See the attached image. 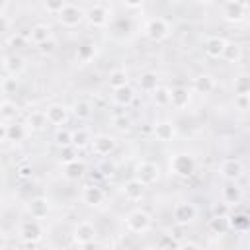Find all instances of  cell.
<instances>
[{
    "instance_id": "obj_1",
    "label": "cell",
    "mask_w": 250,
    "mask_h": 250,
    "mask_svg": "<svg viewBox=\"0 0 250 250\" xmlns=\"http://www.w3.org/2000/svg\"><path fill=\"white\" fill-rule=\"evenodd\" d=\"M39 221H41V219L29 217V219H23V221L20 223V227H18V236L23 240V244H25L27 248H35V246L41 242L43 234H45L43 225H41Z\"/></svg>"
},
{
    "instance_id": "obj_2",
    "label": "cell",
    "mask_w": 250,
    "mask_h": 250,
    "mask_svg": "<svg viewBox=\"0 0 250 250\" xmlns=\"http://www.w3.org/2000/svg\"><path fill=\"white\" fill-rule=\"evenodd\" d=\"M96 238H98V229H96L94 223L80 221V223L74 225V229H72V242H74V246H78V248H96L98 246Z\"/></svg>"
},
{
    "instance_id": "obj_3",
    "label": "cell",
    "mask_w": 250,
    "mask_h": 250,
    "mask_svg": "<svg viewBox=\"0 0 250 250\" xmlns=\"http://www.w3.org/2000/svg\"><path fill=\"white\" fill-rule=\"evenodd\" d=\"M143 33H145V37H146L148 41H152V43H162L164 39L170 37V33H172V23H170L168 20H164V18H150V20H146V23H145V27H143Z\"/></svg>"
},
{
    "instance_id": "obj_4",
    "label": "cell",
    "mask_w": 250,
    "mask_h": 250,
    "mask_svg": "<svg viewBox=\"0 0 250 250\" xmlns=\"http://www.w3.org/2000/svg\"><path fill=\"white\" fill-rule=\"evenodd\" d=\"M125 229L133 234H145L152 229V217L145 209H133L125 215Z\"/></svg>"
},
{
    "instance_id": "obj_5",
    "label": "cell",
    "mask_w": 250,
    "mask_h": 250,
    "mask_svg": "<svg viewBox=\"0 0 250 250\" xmlns=\"http://www.w3.org/2000/svg\"><path fill=\"white\" fill-rule=\"evenodd\" d=\"M195 166H197L195 158L191 154H188V152H176L170 158V172L174 176H178V178H189V176H193Z\"/></svg>"
},
{
    "instance_id": "obj_6",
    "label": "cell",
    "mask_w": 250,
    "mask_h": 250,
    "mask_svg": "<svg viewBox=\"0 0 250 250\" xmlns=\"http://www.w3.org/2000/svg\"><path fill=\"white\" fill-rule=\"evenodd\" d=\"M133 176L137 180H141L145 186H152L160 180V168L156 162H150V160H139L135 164V170H133Z\"/></svg>"
},
{
    "instance_id": "obj_7",
    "label": "cell",
    "mask_w": 250,
    "mask_h": 250,
    "mask_svg": "<svg viewBox=\"0 0 250 250\" xmlns=\"http://www.w3.org/2000/svg\"><path fill=\"white\" fill-rule=\"evenodd\" d=\"M0 129H2V143H21L29 135L27 125L21 121H12V123L2 121Z\"/></svg>"
},
{
    "instance_id": "obj_8",
    "label": "cell",
    "mask_w": 250,
    "mask_h": 250,
    "mask_svg": "<svg viewBox=\"0 0 250 250\" xmlns=\"http://www.w3.org/2000/svg\"><path fill=\"white\" fill-rule=\"evenodd\" d=\"M90 148L98 156H109L117 150V139L109 133H98V135H94Z\"/></svg>"
},
{
    "instance_id": "obj_9",
    "label": "cell",
    "mask_w": 250,
    "mask_h": 250,
    "mask_svg": "<svg viewBox=\"0 0 250 250\" xmlns=\"http://www.w3.org/2000/svg\"><path fill=\"white\" fill-rule=\"evenodd\" d=\"M172 217H174V223L180 227L189 225L197 219V207L191 201H178L172 207Z\"/></svg>"
},
{
    "instance_id": "obj_10",
    "label": "cell",
    "mask_w": 250,
    "mask_h": 250,
    "mask_svg": "<svg viewBox=\"0 0 250 250\" xmlns=\"http://www.w3.org/2000/svg\"><path fill=\"white\" fill-rule=\"evenodd\" d=\"M70 107H66L64 104H49L47 107H45V115H47V121H49V125H53V127H64L66 123H68V119H70Z\"/></svg>"
},
{
    "instance_id": "obj_11",
    "label": "cell",
    "mask_w": 250,
    "mask_h": 250,
    "mask_svg": "<svg viewBox=\"0 0 250 250\" xmlns=\"http://www.w3.org/2000/svg\"><path fill=\"white\" fill-rule=\"evenodd\" d=\"M84 20H86V10H82L80 6L70 4V2H68V4L62 8V12L59 14V21H61L64 27H76V25H80Z\"/></svg>"
},
{
    "instance_id": "obj_12",
    "label": "cell",
    "mask_w": 250,
    "mask_h": 250,
    "mask_svg": "<svg viewBox=\"0 0 250 250\" xmlns=\"http://www.w3.org/2000/svg\"><path fill=\"white\" fill-rule=\"evenodd\" d=\"M244 174V164L238 158H225L219 164V176L227 182H236Z\"/></svg>"
},
{
    "instance_id": "obj_13",
    "label": "cell",
    "mask_w": 250,
    "mask_h": 250,
    "mask_svg": "<svg viewBox=\"0 0 250 250\" xmlns=\"http://www.w3.org/2000/svg\"><path fill=\"white\" fill-rule=\"evenodd\" d=\"M246 6L242 0H227L223 6V20L229 23H240L246 20Z\"/></svg>"
},
{
    "instance_id": "obj_14",
    "label": "cell",
    "mask_w": 250,
    "mask_h": 250,
    "mask_svg": "<svg viewBox=\"0 0 250 250\" xmlns=\"http://www.w3.org/2000/svg\"><path fill=\"white\" fill-rule=\"evenodd\" d=\"M109 18H111V12L104 4H92L86 10V21L92 27H105L109 23Z\"/></svg>"
},
{
    "instance_id": "obj_15",
    "label": "cell",
    "mask_w": 250,
    "mask_h": 250,
    "mask_svg": "<svg viewBox=\"0 0 250 250\" xmlns=\"http://www.w3.org/2000/svg\"><path fill=\"white\" fill-rule=\"evenodd\" d=\"M137 100V92L131 84H125L121 88H113L111 90V102L119 107H131Z\"/></svg>"
},
{
    "instance_id": "obj_16",
    "label": "cell",
    "mask_w": 250,
    "mask_h": 250,
    "mask_svg": "<svg viewBox=\"0 0 250 250\" xmlns=\"http://www.w3.org/2000/svg\"><path fill=\"white\" fill-rule=\"evenodd\" d=\"M82 201L90 207H100L104 201H105V191L104 188H100L98 184H86L82 188Z\"/></svg>"
},
{
    "instance_id": "obj_17",
    "label": "cell",
    "mask_w": 250,
    "mask_h": 250,
    "mask_svg": "<svg viewBox=\"0 0 250 250\" xmlns=\"http://www.w3.org/2000/svg\"><path fill=\"white\" fill-rule=\"evenodd\" d=\"M225 47H227V39L225 37H219V35H209L203 41V53L209 59H223Z\"/></svg>"
},
{
    "instance_id": "obj_18",
    "label": "cell",
    "mask_w": 250,
    "mask_h": 250,
    "mask_svg": "<svg viewBox=\"0 0 250 250\" xmlns=\"http://www.w3.org/2000/svg\"><path fill=\"white\" fill-rule=\"evenodd\" d=\"M145 189H146V186L141 180H137L135 176L121 186V191H123L125 199L127 201H133V203H137V201H141L145 197Z\"/></svg>"
},
{
    "instance_id": "obj_19",
    "label": "cell",
    "mask_w": 250,
    "mask_h": 250,
    "mask_svg": "<svg viewBox=\"0 0 250 250\" xmlns=\"http://www.w3.org/2000/svg\"><path fill=\"white\" fill-rule=\"evenodd\" d=\"M27 213H29V217H35V219H43V217H47L49 215V211H51V201H49V197H45V195H35V197H31L29 201H27Z\"/></svg>"
},
{
    "instance_id": "obj_20",
    "label": "cell",
    "mask_w": 250,
    "mask_h": 250,
    "mask_svg": "<svg viewBox=\"0 0 250 250\" xmlns=\"http://www.w3.org/2000/svg\"><path fill=\"white\" fill-rule=\"evenodd\" d=\"M152 135L160 143H172L176 137V125L168 119H160L152 125Z\"/></svg>"
},
{
    "instance_id": "obj_21",
    "label": "cell",
    "mask_w": 250,
    "mask_h": 250,
    "mask_svg": "<svg viewBox=\"0 0 250 250\" xmlns=\"http://www.w3.org/2000/svg\"><path fill=\"white\" fill-rule=\"evenodd\" d=\"M2 66H4V72L6 74H10V76H20L23 70H25V59L21 57V55H18V53H12V55H4V59H2Z\"/></svg>"
},
{
    "instance_id": "obj_22",
    "label": "cell",
    "mask_w": 250,
    "mask_h": 250,
    "mask_svg": "<svg viewBox=\"0 0 250 250\" xmlns=\"http://www.w3.org/2000/svg\"><path fill=\"white\" fill-rule=\"evenodd\" d=\"M84 174H86V162L80 158H72V160L62 164V176L68 182H78Z\"/></svg>"
},
{
    "instance_id": "obj_23",
    "label": "cell",
    "mask_w": 250,
    "mask_h": 250,
    "mask_svg": "<svg viewBox=\"0 0 250 250\" xmlns=\"http://www.w3.org/2000/svg\"><path fill=\"white\" fill-rule=\"evenodd\" d=\"M191 102V90L186 86H176L170 90V105L174 109H186Z\"/></svg>"
},
{
    "instance_id": "obj_24",
    "label": "cell",
    "mask_w": 250,
    "mask_h": 250,
    "mask_svg": "<svg viewBox=\"0 0 250 250\" xmlns=\"http://www.w3.org/2000/svg\"><path fill=\"white\" fill-rule=\"evenodd\" d=\"M193 92H197V94H201V96H207V94H213L215 92V88H217V82H215V78L211 76V74H197L195 78H193Z\"/></svg>"
},
{
    "instance_id": "obj_25",
    "label": "cell",
    "mask_w": 250,
    "mask_h": 250,
    "mask_svg": "<svg viewBox=\"0 0 250 250\" xmlns=\"http://www.w3.org/2000/svg\"><path fill=\"white\" fill-rule=\"evenodd\" d=\"M27 37H29V41H31L33 45H41V43L53 39V27L47 25V23H35V25L29 29V35H27Z\"/></svg>"
},
{
    "instance_id": "obj_26",
    "label": "cell",
    "mask_w": 250,
    "mask_h": 250,
    "mask_svg": "<svg viewBox=\"0 0 250 250\" xmlns=\"http://www.w3.org/2000/svg\"><path fill=\"white\" fill-rule=\"evenodd\" d=\"M158 86H160V76H158V72H154V70H145V72L139 76V88H141V92L152 94Z\"/></svg>"
},
{
    "instance_id": "obj_27",
    "label": "cell",
    "mask_w": 250,
    "mask_h": 250,
    "mask_svg": "<svg viewBox=\"0 0 250 250\" xmlns=\"http://www.w3.org/2000/svg\"><path fill=\"white\" fill-rule=\"evenodd\" d=\"M18 115H20V105H18L14 100L4 98V100L0 102V119H2L4 123H12V121L18 119Z\"/></svg>"
},
{
    "instance_id": "obj_28",
    "label": "cell",
    "mask_w": 250,
    "mask_h": 250,
    "mask_svg": "<svg viewBox=\"0 0 250 250\" xmlns=\"http://www.w3.org/2000/svg\"><path fill=\"white\" fill-rule=\"evenodd\" d=\"M23 123L27 125L29 133H35V131H43L49 121H47V115H45V109H43V111H31V113H27V117H25Z\"/></svg>"
},
{
    "instance_id": "obj_29",
    "label": "cell",
    "mask_w": 250,
    "mask_h": 250,
    "mask_svg": "<svg viewBox=\"0 0 250 250\" xmlns=\"http://www.w3.org/2000/svg\"><path fill=\"white\" fill-rule=\"evenodd\" d=\"M70 111H72V115H74L78 121H86V119L92 117L94 105H92V102H88V100H76V102L72 104Z\"/></svg>"
},
{
    "instance_id": "obj_30",
    "label": "cell",
    "mask_w": 250,
    "mask_h": 250,
    "mask_svg": "<svg viewBox=\"0 0 250 250\" xmlns=\"http://www.w3.org/2000/svg\"><path fill=\"white\" fill-rule=\"evenodd\" d=\"M221 199H223L225 203H229V205H236V203H240V199H242V189L236 186V182H229V184L221 189Z\"/></svg>"
},
{
    "instance_id": "obj_31",
    "label": "cell",
    "mask_w": 250,
    "mask_h": 250,
    "mask_svg": "<svg viewBox=\"0 0 250 250\" xmlns=\"http://www.w3.org/2000/svg\"><path fill=\"white\" fill-rule=\"evenodd\" d=\"M244 57V51L240 47V43H234V41H227V47H225V53H223V61L225 62H230V64H238Z\"/></svg>"
},
{
    "instance_id": "obj_32",
    "label": "cell",
    "mask_w": 250,
    "mask_h": 250,
    "mask_svg": "<svg viewBox=\"0 0 250 250\" xmlns=\"http://www.w3.org/2000/svg\"><path fill=\"white\" fill-rule=\"evenodd\" d=\"M96 53H98V45H96L94 41H86V43H82V45L76 49V59H78V62L86 64V62H90V61H94Z\"/></svg>"
},
{
    "instance_id": "obj_33",
    "label": "cell",
    "mask_w": 250,
    "mask_h": 250,
    "mask_svg": "<svg viewBox=\"0 0 250 250\" xmlns=\"http://www.w3.org/2000/svg\"><path fill=\"white\" fill-rule=\"evenodd\" d=\"M209 230L213 234H227L230 230V219L229 215H213L209 221Z\"/></svg>"
},
{
    "instance_id": "obj_34",
    "label": "cell",
    "mask_w": 250,
    "mask_h": 250,
    "mask_svg": "<svg viewBox=\"0 0 250 250\" xmlns=\"http://www.w3.org/2000/svg\"><path fill=\"white\" fill-rule=\"evenodd\" d=\"M125 84H129V72L125 68H113V70H109V74H107V86L111 90L113 88H121Z\"/></svg>"
},
{
    "instance_id": "obj_35",
    "label": "cell",
    "mask_w": 250,
    "mask_h": 250,
    "mask_svg": "<svg viewBox=\"0 0 250 250\" xmlns=\"http://www.w3.org/2000/svg\"><path fill=\"white\" fill-rule=\"evenodd\" d=\"M92 133L86 129V127H80L76 131H72V146L74 148H86L92 145Z\"/></svg>"
},
{
    "instance_id": "obj_36",
    "label": "cell",
    "mask_w": 250,
    "mask_h": 250,
    "mask_svg": "<svg viewBox=\"0 0 250 250\" xmlns=\"http://www.w3.org/2000/svg\"><path fill=\"white\" fill-rule=\"evenodd\" d=\"M232 92L234 96H250V74H238L232 80Z\"/></svg>"
},
{
    "instance_id": "obj_37",
    "label": "cell",
    "mask_w": 250,
    "mask_h": 250,
    "mask_svg": "<svg viewBox=\"0 0 250 250\" xmlns=\"http://www.w3.org/2000/svg\"><path fill=\"white\" fill-rule=\"evenodd\" d=\"M53 143L59 146V148H68L72 146V131L66 129V127H57V133L53 137Z\"/></svg>"
},
{
    "instance_id": "obj_38",
    "label": "cell",
    "mask_w": 250,
    "mask_h": 250,
    "mask_svg": "<svg viewBox=\"0 0 250 250\" xmlns=\"http://www.w3.org/2000/svg\"><path fill=\"white\" fill-rule=\"evenodd\" d=\"M152 100L158 107H164V105H170V88L166 86H158L154 92H152Z\"/></svg>"
},
{
    "instance_id": "obj_39",
    "label": "cell",
    "mask_w": 250,
    "mask_h": 250,
    "mask_svg": "<svg viewBox=\"0 0 250 250\" xmlns=\"http://www.w3.org/2000/svg\"><path fill=\"white\" fill-rule=\"evenodd\" d=\"M29 41V37H23L21 33H12V35H8V39H6V47L8 49H23L25 47V43Z\"/></svg>"
},
{
    "instance_id": "obj_40",
    "label": "cell",
    "mask_w": 250,
    "mask_h": 250,
    "mask_svg": "<svg viewBox=\"0 0 250 250\" xmlns=\"http://www.w3.org/2000/svg\"><path fill=\"white\" fill-rule=\"evenodd\" d=\"M66 4H68V0H43V8L55 16H59Z\"/></svg>"
},
{
    "instance_id": "obj_41",
    "label": "cell",
    "mask_w": 250,
    "mask_h": 250,
    "mask_svg": "<svg viewBox=\"0 0 250 250\" xmlns=\"http://www.w3.org/2000/svg\"><path fill=\"white\" fill-rule=\"evenodd\" d=\"M230 219V217H229ZM246 227H250V219L246 217V215H234L232 219H230V229H234V230H244Z\"/></svg>"
},
{
    "instance_id": "obj_42",
    "label": "cell",
    "mask_w": 250,
    "mask_h": 250,
    "mask_svg": "<svg viewBox=\"0 0 250 250\" xmlns=\"http://www.w3.org/2000/svg\"><path fill=\"white\" fill-rule=\"evenodd\" d=\"M156 248H180V242L174 240L170 234H160L156 238Z\"/></svg>"
},
{
    "instance_id": "obj_43",
    "label": "cell",
    "mask_w": 250,
    "mask_h": 250,
    "mask_svg": "<svg viewBox=\"0 0 250 250\" xmlns=\"http://www.w3.org/2000/svg\"><path fill=\"white\" fill-rule=\"evenodd\" d=\"M37 51H39L41 55H53V53L57 51V41H55V37L49 39V41H45V43H41V45H37Z\"/></svg>"
},
{
    "instance_id": "obj_44",
    "label": "cell",
    "mask_w": 250,
    "mask_h": 250,
    "mask_svg": "<svg viewBox=\"0 0 250 250\" xmlns=\"http://www.w3.org/2000/svg\"><path fill=\"white\" fill-rule=\"evenodd\" d=\"M16 176L20 178V180H29L31 176H33V170H31V164H20L18 168H16Z\"/></svg>"
},
{
    "instance_id": "obj_45",
    "label": "cell",
    "mask_w": 250,
    "mask_h": 250,
    "mask_svg": "<svg viewBox=\"0 0 250 250\" xmlns=\"http://www.w3.org/2000/svg\"><path fill=\"white\" fill-rule=\"evenodd\" d=\"M113 125H115V129H119V131H127V129L131 127V119L125 117V115H115V117H113Z\"/></svg>"
},
{
    "instance_id": "obj_46",
    "label": "cell",
    "mask_w": 250,
    "mask_h": 250,
    "mask_svg": "<svg viewBox=\"0 0 250 250\" xmlns=\"http://www.w3.org/2000/svg\"><path fill=\"white\" fill-rule=\"evenodd\" d=\"M2 90H4V94H8L10 90H16V76L6 74V78L2 80Z\"/></svg>"
},
{
    "instance_id": "obj_47",
    "label": "cell",
    "mask_w": 250,
    "mask_h": 250,
    "mask_svg": "<svg viewBox=\"0 0 250 250\" xmlns=\"http://www.w3.org/2000/svg\"><path fill=\"white\" fill-rule=\"evenodd\" d=\"M213 215H229V203L221 201L213 205Z\"/></svg>"
},
{
    "instance_id": "obj_48",
    "label": "cell",
    "mask_w": 250,
    "mask_h": 250,
    "mask_svg": "<svg viewBox=\"0 0 250 250\" xmlns=\"http://www.w3.org/2000/svg\"><path fill=\"white\" fill-rule=\"evenodd\" d=\"M121 2H123V6L129 8V10H137V8H141V6L145 4V0H121Z\"/></svg>"
},
{
    "instance_id": "obj_49",
    "label": "cell",
    "mask_w": 250,
    "mask_h": 250,
    "mask_svg": "<svg viewBox=\"0 0 250 250\" xmlns=\"http://www.w3.org/2000/svg\"><path fill=\"white\" fill-rule=\"evenodd\" d=\"M236 104L240 109H250V100L248 96H236Z\"/></svg>"
},
{
    "instance_id": "obj_50",
    "label": "cell",
    "mask_w": 250,
    "mask_h": 250,
    "mask_svg": "<svg viewBox=\"0 0 250 250\" xmlns=\"http://www.w3.org/2000/svg\"><path fill=\"white\" fill-rule=\"evenodd\" d=\"M180 248H199L197 242H180Z\"/></svg>"
},
{
    "instance_id": "obj_51",
    "label": "cell",
    "mask_w": 250,
    "mask_h": 250,
    "mask_svg": "<svg viewBox=\"0 0 250 250\" xmlns=\"http://www.w3.org/2000/svg\"><path fill=\"white\" fill-rule=\"evenodd\" d=\"M195 2H199V4H205V6H211V4H215L217 0H195Z\"/></svg>"
},
{
    "instance_id": "obj_52",
    "label": "cell",
    "mask_w": 250,
    "mask_h": 250,
    "mask_svg": "<svg viewBox=\"0 0 250 250\" xmlns=\"http://www.w3.org/2000/svg\"><path fill=\"white\" fill-rule=\"evenodd\" d=\"M242 2H244V6H246V10L250 12V0H242Z\"/></svg>"
},
{
    "instance_id": "obj_53",
    "label": "cell",
    "mask_w": 250,
    "mask_h": 250,
    "mask_svg": "<svg viewBox=\"0 0 250 250\" xmlns=\"http://www.w3.org/2000/svg\"><path fill=\"white\" fill-rule=\"evenodd\" d=\"M82 2H92V0H82Z\"/></svg>"
},
{
    "instance_id": "obj_54",
    "label": "cell",
    "mask_w": 250,
    "mask_h": 250,
    "mask_svg": "<svg viewBox=\"0 0 250 250\" xmlns=\"http://www.w3.org/2000/svg\"><path fill=\"white\" fill-rule=\"evenodd\" d=\"M248 100H250V96H248Z\"/></svg>"
}]
</instances>
